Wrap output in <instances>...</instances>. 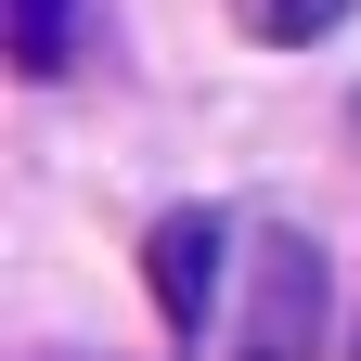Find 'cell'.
Listing matches in <instances>:
<instances>
[{"label": "cell", "instance_id": "cell-1", "mask_svg": "<svg viewBox=\"0 0 361 361\" xmlns=\"http://www.w3.org/2000/svg\"><path fill=\"white\" fill-rule=\"evenodd\" d=\"M323 310H336L323 245H310V233H258V245H245V323H233V361H310V348H323Z\"/></svg>", "mask_w": 361, "mask_h": 361}, {"label": "cell", "instance_id": "cell-4", "mask_svg": "<svg viewBox=\"0 0 361 361\" xmlns=\"http://www.w3.org/2000/svg\"><path fill=\"white\" fill-rule=\"evenodd\" d=\"M336 13H348V0H258V26H271V39H323Z\"/></svg>", "mask_w": 361, "mask_h": 361}, {"label": "cell", "instance_id": "cell-3", "mask_svg": "<svg viewBox=\"0 0 361 361\" xmlns=\"http://www.w3.org/2000/svg\"><path fill=\"white\" fill-rule=\"evenodd\" d=\"M65 52H78V0H13V65L65 78Z\"/></svg>", "mask_w": 361, "mask_h": 361}, {"label": "cell", "instance_id": "cell-2", "mask_svg": "<svg viewBox=\"0 0 361 361\" xmlns=\"http://www.w3.org/2000/svg\"><path fill=\"white\" fill-rule=\"evenodd\" d=\"M142 284H155V310H168L180 336H207L219 284H233V219H219V207H168L155 233H142Z\"/></svg>", "mask_w": 361, "mask_h": 361}]
</instances>
